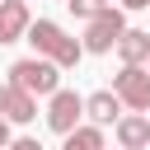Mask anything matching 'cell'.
Listing matches in <instances>:
<instances>
[{
	"label": "cell",
	"mask_w": 150,
	"mask_h": 150,
	"mask_svg": "<svg viewBox=\"0 0 150 150\" xmlns=\"http://www.w3.org/2000/svg\"><path fill=\"white\" fill-rule=\"evenodd\" d=\"M23 38L33 42V56H47V61H52V66H61V70H75V66H80V56H84V47H80L61 23H52V19H33Z\"/></svg>",
	"instance_id": "cell-1"
},
{
	"label": "cell",
	"mask_w": 150,
	"mask_h": 150,
	"mask_svg": "<svg viewBox=\"0 0 150 150\" xmlns=\"http://www.w3.org/2000/svg\"><path fill=\"white\" fill-rule=\"evenodd\" d=\"M9 84L33 94V98H52L61 89V66H52L47 56H23V61L9 66Z\"/></svg>",
	"instance_id": "cell-2"
},
{
	"label": "cell",
	"mask_w": 150,
	"mask_h": 150,
	"mask_svg": "<svg viewBox=\"0 0 150 150\" xmlns=\"http://www.w3.org/2000/svg\"><path fill=\"white\" fill-rule=\"evenodd\" d=\"M127 33V19H122V9H112V5H103L89 23H84V52H94V56H103V52H112L117 47V38Z\"/></svg>",
	"instance_id": "cell-3"
},
{
	"label": "cell",
	"mask_w": 150,
	"mask_h": 150,
	"mask_svg": "<svg viewBox=\"0 0 150 150\" xmlns=\"http://www.w3.org/2000/svg\"><path fill=\"white\" fill-rule=\"evenodd\" d=\"M112 94L122 98V108L145 112V108H150V70H145V66H122V70L112 75Z\"/></svg>",
	"instance_id": "cell-4"
},
{
	"label": "cell",
	"mask_w": 150,
	"mask_h": 150,
	"mask_svg": "<svg viewBox=\"0 0 150 150\" xmlns=\"http://www.w3.org/2000/svg\"><path fill=\"white\" fill-rule=\"evenodd\" d=\"M80 117H84V98H80L75 89H56V94L47 98V127H52L56 136L75 131V127H80Z\"/></svg>",
	"instance_id": "cell-5"
},
{
	"label": "cell",
	"mask_w": 150,
	"mask_h": 150,
	"mask_svg": "<svg viewBox=\"0 0 150 150\" xmlns=\"http://www.w3.org/2000/svg\"><path fill=\"white\" fill-rule=\"evenodd\" d=\"M0 117L14 122V127H28V122L38 117V98L23 94V89H14V84L5 80V84H0Z\"/></svg>",
	"instance_id": "cell-6"
},
{
	"label": "cell",
	"mask_w": 150,
	"mask_h": 150,
	"mask_svg": "<svg viewBox=\"0 0 150 150\" xmlns=\"http://www.w3.org/2000/svg\"><path fill=\"white\" fill-rule=\"evenodd\" d=\"M28 23H33V14H28L23 0H0V47L19 42V38L28 33Z\"/></svg>",
	"instance_id": "cell-7"
},
{
	"label": "cell",
	"mask_w": 150,
	"mask_h": 150,
	"mask_svg": "<svg viewBox=\"0 0 150 150\" xmlns=\"http://www.w3.org/2000/svg\"><path fill=\"white\" fill-rule=\"evenodd\" d=\"M112 127H117V145H122V150H145V145H150V117H145V112H127V117H117Z\"/></svg>",
	"instance_id": "cell-8"
},
{
	"label": "cell",
	"mask_w": 150,
	"mask_h": 150,
	"mask_svg": "<svg viewBox=\"0 0 150 150\" xmlns=\"http://www.w3.org/2000/svg\"><path fill=\"white\" fill-rule=\"evenodd\" d=\"M84 117H89L94 127H108V122L122 117V98H117L112 89H94V94L84 98Z\"/></svg>",
	"instance_id": "cell-9"
},
{
	"label": "cell",
	"mask_w": 150,
	"mask_h": 150,
	"mask_svg": "<svg viewBox=\"0 0 150 150\" xmlns=\"http://www.w3.org/2000/svg\"><path fill=\"white\" fill-rule=\"evenodd\" d=\"M117 56H122V66H145V56H150V33H145V28H127V33L117 38Z\"/></svg>",
	"instance_id": "cell-10"
},
{
	"label": "cell",
	"mask_w": 150,
	"mask_h": 150,
	"mask_svg": "<svg viewBox=\"0 0 150 150\" xmlns=\"http://www.w3.org/2000/svg\"><path fill=\"white\" fill-rule=\"evenodd\" d=\"M61 150H103V127H75V131H66V145Z\"/></svg>",
	"instance_id": "cell-11"
},
{
	"label": "cell",
	"mask_w": 150,
	"mask_h": 150,
	"mask_svg": "<svg viewBox=\"0 0 150 150\" xmlns=\"http://www.w3.org/2000/svg\"><path fill=\"white\" fill-rule=\"evenodd\" d=\"M66 9H70L75 19H84V23H89V19L103 9V0H66Z\"/></svg>",
	"instance_id": "cell-12"
},
{
	"label": "cell",
	"mask_w": 150,
	"mask_h": 150,
	"mask_svg": "<svg viewBox=\"0 0 150 150\" xmlns=\"http://www.w3.org/2000/svg\"><path fill=\"white\" fill-rule=\"evenodd\" d=\"M5 150H42V145H38V141H33V136H19V141H9V145H5Z\"/></svg>",
	"instance_id": "cell-13"
},
{
	"label": "cell",
	"mask_w": 150,
	"mask_h": 150,
	"mask_svg": "<svg viewBox=\"0 0 150 150\" xmlns=\"http://www.w3.org/2000/svg\"><path fill=\"white\" fill-rule=\"evenodd\" d=\"M5 145H9V122L0 117V150H5Z\"/></svg>",
	"instance_id": "cell-14"
},
{
	"label": "cell",
	"mask_w": 150,
	"mask_h": 150,
	"mask_svg": "<svg viewBox=\"0 0 150 150\" xmlns=\"http://www.w3.org/2000/svg\"><path fill=\"white\" fill-rule=\"evenodd\" d=\"M122 9H150V0H122Z\"/></svg>",
	"instance_id": "cell-15"
},
{
	"label": "cell",
	"mask_w": 150,
	"mask_h": 150,
	"mask_svg": "<svg viewBox=\"0 0 150 150\" xmlns=\"http://www.w3.org/2000/svg\"><path fill=\"white\" fill-rule=\"evenodd\" d=\"M145 70H150V56H145Z\"/></svg>",
	"instance_id": "cell-16"
},
{
	"label": "cell",
	"mask_w": 150,
	"mask_h": 150,
	"mask_svg": "<svg viewBox=\"0 0 150 150\" xmlns=\"http://www.w3.org/2000/svg\"><path fill=\"white\" fill-rule=\"evenodd\" d=\"M103 150H108V145H103ZM117 150H122V145H117Z\"/></svg>",
	"instance_id": "cell-17"
},
{
	"label": "cell",
	"mask_w": 150,
	"mask_h": 150,
	"mask_svg": "<svg viewBox=\"0 0 150 150\" xmlns=\"http://www.w3.org/2000/svg\"><path fill=\"white\" fill-rule=\"evenodd\" d=\"M145 112H150V108H145Z\"/></svg>",
	"instance_id": "cell-18"
},
{
	"label": "cell",
	"mask_w": 150,
	"mask_h": 150,
	"mask_svg": "<svg viewBox=\"0 0 150 150\" xmlns=\"http://www.w3.org/2000/svg\"><path fill=\"white\" fill-rule=\"evenodd\" d=\"M61 5H66V0H61Z\"/></svg>",
	"instance_id": "cell-19"
},
{
	"label": "cell",
	"mask_w": 150,
	"mask_h": 150,
	"mask_svg": "<svg viewBox=\"0 0 150 150\" xmlns=\"http://www.w3.org/2000/svg\"><path fill=\"white\" fill-rule=\"evenodd\" d=\"M103 5H108V0H103Z\"/></svg>",
	"instance_id": "cell-20"
}]
</instances>
